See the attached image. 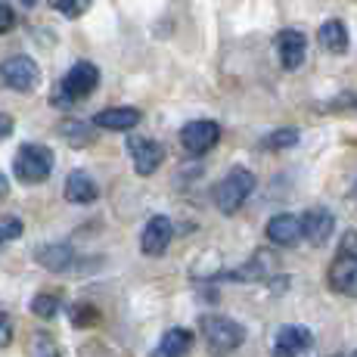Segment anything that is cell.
<instances>
[{
	"instance_id": "obj_17",
	"label": "cell",
	"mask_w": 357,
	"mask_h": 357,
	"mask_svg": "<svg viewBox=\"0 0 357 357\" xmlns=\"http://www.w3.org/2000/svg\"><path fill=\"white\" fill-rule=\"evenodd\" d=\"M317 38H320V47L329 53H335V56H342V53L348 50V29L339 22V19H329V22L320 25Z\"/></svg>"
},
{
	"instance_id": "obj_25",
	"label": "cell",
	"mask_w": 357,
	"mask_h": 357,
	"mask_svg": "<svg viewBox=\"0 0 357 357\" xmlns=\"http://www.w3.org/2000/svg\"><path fill=\"white\" fill-rule=\"evenodd\" d=\"M13 25H16V13H13V6L0 3V34L13 31Z\"/></svg>"
},
{
	"instance_id": "obj_6",
	"label": "cell",
	"mask_w": 357,
	"mask_h": 357,
	"mask_svg": "<svg viewBox=\"0 0 357 357\" xmlns=\"http://www.w3.org/2000/svg\"><path fill=\"white\" fill-rule=\"evenodd\" d=\"M218 140H221V128H218V121H208V119L190 121V125H183V130H181L183 149L193 155H205L208 149L218 146Z\"/></svg>"
},
{
	"instance_id": "obj_18",
	"label": "cell",
	"mask_w": 357,
	"mask_h": 357,
	"mask_svg": "<svg viewBox=\"0 0 357 357\" xmlns=\"http://www.w3.org/2000/svg\"><path fill=\"white\" fill-rule=\"evenodd\" d=\"M72 249H68L66 243H53V245H44V249L38 252V261L47 267V271H53V273H59V271H66L68 264H72Z\"/></svg>"
},
{
	"instance_id": "obj_16",
	"label": "cell",
	"mask_w": 357,
	"mask_h": 357,
	"mask_svg": "<svg viewBox=\"0 0 357 357\" xmlns=\"http://www.w3.org/2000/svg\"><path fill=\"white\" fill-rule=\"evenodd\" d=\"M190 348H193V333L174 326L159 339V345L153 348V357H187Z\"/></svg>"
},
{
	"instance_id": "obj_32",
	"label": "cell",
	"mask_w": 357,
	"mask_h": 357,
	"mask_svg": "<svg viewBox=\"0 0 357 357\" xmlns=\"http://www.w3.org/2000/svg\"><path fill=\"white\" fill-rule=\"evenodd\" d=\"M351 196H354V199H357V183H354V190H351Z\"/></svg>"
},
{
	"instance_id": "obj_1",
	"label": "cell",
	"mask_w": 357,
	"mask_h": 357,
	"mask_svg": "<svg viewBox=\"0 0 357 357\" xmlns=\"http://www.w3.org/2000/svg\"><path fill=\"white\" fill-rule=\"evenodd\" d=\"M53 165H56V155H53L50 146H44V143H25V146H19L13 171H16V177L22 183H44L53 174Z\"/></svg>"
},
{
	"instance_id": "obj_29",
	"label": "cell",
	"mask_w": 357,
	"mask_h": 357,
	"mask_svg": "<svg viewBox=\"0 0 357 357\" xmlns=\"http://www.w3.org/2000/svg\"><path fill=\"white\" fill-rule=\"evenodd\" d=\"M34 357H59V351L50 345V342L40 339V342H38V348H34Z\"/></svg>"
},
{
	"instance_id": "obj_33",
	"label": "cell",
	"mask_w": 357,
	"mask_h": 357,
	"mask_svg": "<svg viewBox=\"0 0 357 357\" xmlns=\"http://www.w3.org/2000/svg\"><path fill=\"white\" fill-rule=\"evenodd\" d=\"M348 357H357V351H354V354H348Z\"/></svg>"
},
{
	"instance_id": "obj_30",
	"label": "cell",
	"mask_w": 357,
	"mask_h": 357,
	"mask_svg": "<svg viewBox=\"0 0 357 357\" xmlns=\"http://www.w3.org/2000/svg\"><path fill=\"white\" fill-rule=\"evenodd\" d=\"M10 134H13V119L6 112H0V140H6Z\"/></svg>"
},
{
	"instance_id": "obj_11",
	"label": "cell",
	"mask_w": 357,
	"mask_h": 357,
	"mask_svg": "<svg viewBox=\"0 0 357 357\" xmlns=\"http://www.w3.org/2000/svg\"><path fill=\"white\" fill-rule=\"evenodd\" d=\"M267 239L277 245H295L298 239H305V224H301V218L289 215V211L273 215L267 221Z\"/></svg>"
},
{
	"instance_id": "obj_8",
	"label": "cell",
	"mask_w": 357,
	"mask_h": 357,
	"mask_svg": "<svg viewBox=\"0 0 357 357\" xmlns=\"http://www.w3.org/2000/svg\"><path fill=\"white\" fill-rule=\"evenodd\" d=\"M171 233H174V227H171V221L165 215H153L146 221V227H143L140 233V249L143 255H153L159 258L168 252V243H171Z\"/></svg>"
},
{
	"instance_id": "obj_34",
	"label": "cell",
	"mask_w": 357,
	"mask_h": 357,
	"mask_svg": "<svg viewBox=\"0 0 357 357\" xmlns=\"http://www.w3.org/2000/svg\"><path fill=\"white\" fill-rule=\"evenodd\" d=\"M25 3H34V0H25Z\"/></svg>"
},
{
	"instance_id": "obj_13",
	"label": "cell",
	"mask_w": 357,
	"mask_h": 357,
	"mask_svg": "<svg viewBox=\"0 0 357 357\" xmlns=\"http://www.w3.org/2000/svg\"><path fill=\"white\" fill-rule=\"evenodd\" d=\"M93 125L102 130H130L140 125V109H134V106L102 109V112L93 115Z\"/></svg>"
},
{
	"instance_id": "obj_7",
	"label": "cell",
	"mask_w": 357,
	"mask_h": 357,
	"mask_svg": "<svg viewBox=\"0 0 357 357\" xmlns=\"http://www.w3.org/2000/svg\"><path fill=\"white\" fill-rule=\"evenodd\" d=\"M128 149L134 155V168L140 177H149L159 171V165L165 162V146L159 140H149V137H130Z\"/></svg>"
},
{
	"instance_id": "obj_20",
	"label": "cell",
	"mask_w": 357,
	"mask_h": 357,
	"mask_svg": "<svg viewBox=\"0 0 357 357\" xmlns=\"http://www.w3.org/2000/svg\"><path fill=\"white\" fill-rule=\"evenodd\" d=\"M31 314H38V317H56L59 314V298L50 292H40L31 298Z\"/></svg>"
},
{
	"instance_id": "obj_9",
	"label": "cell",
	"mask_w": 357,
	"mask_h": 357,
	"mask_svg": "<svg viewBox=\"0 0 357 357\" xmlns=\"http://www.w3.org/2000/svg\"><path fill=\"white\" fill-rule=\"evenodd\" d=\"M314 335L307 326H283L273 335V357H298L311 348Z\"/></svg>"
},
{
	"instance_id": "obj_26",
	"label": "cell",
	"mask_w": 357,
	"mask_h": 357,
	"mask_svg": "<svg viewBox=\"0 0 357 357\" xmlns=\"http://www.w3.org/2000/svg\"><path fill=\"white\" fill-rule=\"evenodd\" d=\"M13 342V324L6 314H0V348H6Z\"/></svg>"
},
{
	"instance_id": "obj_3",
	"label": "cell",
	"mask_w": 357,
	"mask_h": 357,
	"mask_svg": "<svg viewBox=\"0 0 357 357\" xmlns=\"http://www.w3.org/2000/svg\"><path fill=\"white\" fill-rule=\"evenodd\" d=\"M252 190H255V174L245 168H233L215 190L218 211H221V215H236L245 205V199L252 196Z\"/></svg>"
},
{
	"instance_id": "obj_22",
	"label": "cell",
	"mask_w": 357,
	"mask_h": 357,
	"mask_svg": "<svg viewBox=\"0 0 357 357\" xmlns=\"http://www.w3.org/2000/svg\"><path fill=\"white\" fill-rule=\"evenodd\" d=\"M97 320H100L97 307H91V305H75L72 307V324L75 326H91V324H97Z\"/></svg>"
},
{
	"instance_id": "obj_28",
	"label": "cell",
	"mask_w": 357,
	"mask_h": 357,
	"mask_svg": "<svg viewBox=\"0 0 357 357\" xmlns=\"http://www.w3.org/2000/svg\"><path fill=\"white\" fill-rule=\"evenodd\" d=\"M63 134H75V137H78V143H84V140H87V128H84V125H75V121L63 125Z\"/></svg>"
},
{
	"instance_id": "obj_19",
	"label": "cell",
	"mask_w": 357,
	"mask_h": 357,
	"mask_svg": "<svg viewBox=\"0 0 357 357\" xmlns=\"http://www.w3.org/2000/svg\"><path fill=\"white\" fill-rule=\"evenodd\" d=\"M271 264H273V255H271V252H255V258H252L245 267L233 271L230 280H261V277H267Z\"/></svg>"
},
{
	"instance_id": "obj_27",
	"label": "cell",
	"mask_w": 357,
	"mask_h": 357,
	"mask_svg": "<svg viewBox=\"0 0 357 357\" xmlns=\"http://www.w3.org/2000/svg\"><path fill=\"white\" fill-rule=\"evenodd\" d=\"M339 252H345V255H357V233H354V230H348L345 236H342Z\"/></svg>"
},
{
	"instance_id": "obj_24",
	"label": "cell",
	"mask_w": 357,
	"mask_h": 357,
	"mask_svg": "<svg viewBox=\"0 0 357 357\" xmlns=\"http://www.w3.org/2000/svg\"><path fill=\"white\" fill-rule=\"evenodd\" d=\"M19 236H22V221L19 218H6L0 224V245H6L10 239H19Z\"/></svg>"
},
{
	"instance_id": "obj_21",
	"label": "cell",
	"mask_w": 357,
	"mask_h": 357,
	"mask_svg": "<svg viewBox=\"0 0 357 357\" xmlns=\"http://www.w3.org/2000/svg\"><path fill=\"white\" fill-rule=\"evenodd\" d=\"M298 130L295 128H283V130H273L271 137H267L264 140V146L267 149H289V146H295V143H298Z\"/></svg>"
},
{
	"instance_id": "obj_12",
	"label": "cell",
	"mask_w": 357,
	"mask_h": 357,
	"mask_svg": "<svg viewBox=\"0 0 357 357\" xmlns=\"http://www.w3.org/2000/svg\"><path fill=\"white\" fill-rule=\"evenodd\" d=\"M329 286L342 295H357V255L339 252V258L329 267Z\"/></svg>"
},
{
	"instance_id": "obj_4",
	"label": "cell",
	"mask_w": 357,
	"mask_h": 357,
	"mask_svg": "<svg viewBox=\"0 0 357 357\" xmlns=\"http://www.w3.org/2000/svg\"><path fill=\"white\" fill-rule=\"evenodd\" d=\"M0 81H3L10 91H19V93H29L38 87V81H40V68L38 63H34L31 56H10V59H3L0 63Z\"/></svg>"
},
{
	"instance_id": "obj_23",
	"label": "cell",
	"mask_w": 357,
	"mask_h": 357,
	"mask_svg": "<svg viewBox=\"0 0 357 357\" xmlns=\"http://www.w3.org/2000/svg\"><path fill=\"white\" fill-rule=\"evenodd\" d=\"M91 3L93 0H56V10L63 13V16H68V19H78V16H84Z\"/></svg>"
},
{
	"instance_id": "obj_10",
	"label": "cell",
	"mask_w": 357,
	"mask_h": 357,
	"mask_svg": "<svg viewBox=\"0 0 357 357\" xmlns=\"http://www.w3.org/2000/svg\"><path fill=\"white\" fill-rule=\"evenodd\" d=\"M305 53H307V40L301 31L295 29H283L277 34V56L280 63H283V68H298L301 63H305Z\"/></svg>"
},
{
	"instance_id": "obj_31",
	"label": "cell",
	"mask_w": 357,
	"mask_h": 357,
	"mask_svg": "<svg viewBox=\"0 0 357 357\" xmlns=\"http://www.w3.org/2000/svg\"><path fill=\"white\" fill-rule=\"evenodd\" d=\"M6 193H10V183H6V177L0 174V199H3Z\"/></svg>"
},
{
	"instance_id": "obj_2",
	"label": "cell",
	"mask_w": 357,
	"mask_h": 357,
	"mask_svg": "<svg viewBox=\"0 0 357 357\" xmlns=\"http://www.w3.org/2000/svg\"><path fill=\"white\" fill-rule=\"evenodd\" d=\"M97 84H100V68L93 63H87V59H81V63H75L72 68H68L66 78L59 81L53 102H56V106H63V109H68L75 100H84L87 93L97 91Z\"/></svg>"
},
{
	"instance_id": "obj_5",
	"label": "cell",
	"mask_w": 357,
	"mask_h": 357,
	"mask_svg": "<svg viewBox=\"0 0 357 357\" xmlns=\"http://www.w3.org/2000/svg\"><path fill=\"white\" fill-rule=\"evenodd\" d=\"M202 335L208 339L211 348H218V351H233V348L243 345L245 329L239 326L236 320H230V317L208 314V317H202Z\"/></svg>"
},
{
	"instance_id": "obj_15",
	"label": "cell",
	"mask_w": 357,
	"mask_h": 357,
	"mask_svg": "<svg viewBox=\"0 0 357 357\" xmlns=\"http://www.w3.org/2000/svg\"><path fill=\"white\" fill-rule=\"evenodd\" d=\"M66 199L68 202H75V205H87V202H93V199L100 196V187H97V181H93L91 174H84V171H72V174L66 177Z\"/></svg>"
},
{
	"instance_id": "obj_14",
	"label": "cell",
	"mask_w": 357,
	"mask_h": 357,
	"mask_svg": "<svg viewBox=\"0 0 357 357\" xmlns=\"http://www.w3.org/2000/svg\"><path fill=\"white\" fill-rule=\"evenodd\" d=\"M301 224H305V239L314 245H324L329 236H333V227H335V218L329 215L326 208H311L305 211V218H301Z\"/></svg>"
}]
</instances>
